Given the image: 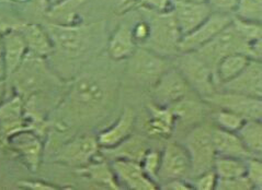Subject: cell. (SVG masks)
<instances>
[{"instance_id": "2", "label": "cell", "mask_w": 262, "mask_h": 190, "mask_svg": "<svg viewBox=\"0 0 262 190\" xmlns=\"http://www.w3.org/2000/svg\"><path fill=\"white\" fill-rule=\"evenodd\" d=\"M45 59L28 52L18 69L7 79L9 89L23 101L32 95L49 93L63 86V81L50 69Z\"/></svg>"}, {"instance_id": "5", "label": "cell", "mask_w": 262, "mask_h": 190, "mask_svg": "<svg viewBox=\"0 0 262 190\" xmlns=\"http://www.w3.org/2000/svg\"><path fill=\"white\" fill-rule=\"evenodd\" d=\"M187 149L191 161V175L196 177L207 171L213 170L216 158L213 141L212 128L206 125H196L186 135L183 143Z\"/></svg>"}, {"instance_id": "38", "label": "cell", "mask_w": 262, "mask_h": 190, "mask_svg": "<svg viewBox=\"0 0 262 190\" xmlns=\"http://www.w3.org/2000/svg\"><path fill=\"white\" fill-rule=\"evenodd\" d=\"M216 174H215L214 170H210L194 177L193 181H192V186L196 190H214L215 186H216Z\"/></svg>"}, {"instance_id": "43", "label": "cell", "mask_w": 262, "mask_h": 190, "mask_svg": "<svg viewBox=\"0 0 262 190\" xmlns=\"http://www.w3.org/2000/svg\"><path fill=\"white\" fill-rule=\"evenodd\" d=\"M8 93H9V85H8V81L6 80V78H0V104L9 96Z\"/></svg>"}, {"instance_id": "7", "label": "cell", "mask_w": 262, "mask_h": 190, "mask_svg": "<svg viewBox=\"0 0 262 190\" xmlns=\"http://www.w3.org/2000/svg\"><path fill=\"white\" fill-rule=\"evenodd\" d=\"M97 138L90 134L73 135L61 142L54 151V161L74 169L89 164L99 154Z\"/></svg>"}, {"instance_id": "23", "label": "cell", "mask_w": 262, "mask_h": 190, "mask_svg": "<svg viewBox=\"0 0 262 190\" xmlns=\"http://www.w3.org/2000/svg\"><path fill=\"white\" fill-rule=\"evenodd\" d=\"M15 28L25 39L28 52L44 58L53 54L54 46L45 28L36 24H21Z\"/></svg>"}, {"instance_id": "10", "label": "cell", "mask_w": 262, "mask_h": 190, "mask_svg": "<svg viewBox=\"0 0 262 190\" xmlns=\"http://www.w3.org/2000/svg\"><path fill=\"white\" fill-rule=\"evenodd\" d=\"M31 172H37L44 157L43 138L31 129H23L10 135L5 142Z\"/></svg>"}, {"instance_id": "47", "label": "cell", "mask_w": 262, "mask_h": 190, "mask_svg": "<svg viewBox=\"0 0 262 190\" xmlns=\"http://www.w3.org/2000/svg\"><path fill=\"white\" fill-rule=\"evenodd\" d=\"M59 2H60V0H51V3H54V4H57Z\"/></svg>"}, {"instance_id": "8", "label": "cell", "mask_w": 262, "mask_h": 190, "mask_svg": "<svg viewBox=\"0 0 262 190\" xmlns=\"http://www.w3.org/2000/svg\"><path fill=\"white\" fill-rule=\"evenodd\" d=\"M54 51L58 50L67 57H78L87 50L90 34L87 28L75 24L52 23L46 25Z\"/></svg>"}, {"instance_id": "13", "label": "cell", "mask_w": 262, "mask_h": 190, "mask_svg": "<svg viewBox=\"0 0 262 190\" xmlns=\"http://www.w3.org/2000/svg\"><path fill=\"white\" fill-rule=\"evenodd\" d=\"M190 175L191 161L187 149L181 143L168 142L161 152L158 185L176 178L187 179Z\"/></svg>"}, {"instance_id": "3", "label": "cell", "mask_w": 262, "mask_h": 190, "mask_svg": "<svg viewBox=\"0 0 262 190\" xmlns=\"http://www.w3.org/2000/svg\"><path fill=\"white\" fill-rule=\"evenodd\" d=\"M146 10V9H145ZM148 12L149 37L142 47L147 48L161 56H176L182 37L172 11Z\"/></svg>"}, {"instance_id": "35", "label": "cell", "mask_w": 262, "mask_h": 190, "mask_svg": "<svg viewBox=\"0 0 262 190\" xmlns=\"http://www.w3.org/2000/svg\"><path fill=\"white\" fill-rule=\"evenodd\" d=\"M160 158L161 153L155 150H148L147 153L145 154L143 157L141 165L145 174L147 176L158 184V172H159V166H160Z\"/></svg>"}, {"instance_id": "46", "label": "cell", "mask_w": 262, "mask_h": 190, "mask_svg": "<svg viewBox=\"0 0 262 190\" xmlns=\"http://www.w3.org/2000/svg\"><path fill=\"white\" fill-rule=\"evenodd\" d=\"M0 55H2V32H0Z\"/></svg>"}, {"instance_id": "25", "label": "cell", "mask_w": 262, "mask_h": 190, "mask_svg": "<svg viewBox=\"0 0 262 190\" xmlns=\"http://www.w3.org/2000/svg\"><path fill=\"white\" fill-rule=\"evenodd\" d=\"M136 47L137 45L133 39L132 28L126 23H121L110 37L107 52L113 60L120 62L132 56Z\"/></svg>"}, {"instance_id": "32", "label": "cell", "mask_w": 262, "mask_h": 190, "mask_svg": "<svg viewBox=\"0 0 262 190\" xmlns=\"http://www.w3.org/2000/svg\"><path fill=\"white\" fill-rule=\"evenodd\" d=\"M234 11L238 19L261 23L262 0H237Z\"/></svg>"}, {"instance_id": "28", "label": "cell", "mask_w": 262, "mask_h": 190, "mask_svg": "<svg viewBox=\"0 0 262 190\" xmlns=\"http://www.w3.org/2000/svg\"><path fill=\"white\" fill-rule=\"evenodd\" d=\"M244 146L253 156L261 157L262 152V121L261 120H245L239 130L236 132Z\"/></svg>"}, {"instance_id": "1", "label": "cell", "mask_w": 262, "mask_h": 190, "mask_svg": "<svg viewBox=\"0 0 262 190\" xmlns=\"http://www.w3.org/2000/svg\"><path fill=\"white\" fill-rule=\"evenodd\" d=\"M111 89L104 79L95 74H81L71 83L59 105L56 121L72 129L77 121L98 116L109 104Z\"/></svg>"}, {"instance_id": "37", "label": "cell", "mask_w": 262, "mask_h": 190, "mask_svg": "<svg viewBox=\"0 0 262 190\" xmlns=\"http://www.w3.org/2000/svg\"><path fill=\"white\" fill-rule=\"evenodd\" d=\"M86 3V0H60L52 8V14L55 17L73 16L75 9Z\"/></svg>"}, {"instance_id": "39", "label": "cell", "mask_w": 262, "mask_h": 190, "mask_svg": "<svg viewBox=\"0 0 262 190\" xmlns=\"http://www.w3.org/2000/svg\"><path fill=\"white\" fill-rule=\"evenodd\" d=\"M143 8L152 12H167L171 10L172 0H141Z\"/></svg>"}, {"instance_id": "22", "label": "cell", "mask_w": 262, "mask_h": 190, "mask_svg": "<svg viewBox=\"0 0 262 190\" xmlns=\"http://www.w3.org/2000/svg\"><path fill=\"white\" fill-rule=\"evenodd\" d=\"M212 141L217 156H228L247 159L253 155L244 146L241 138L236 132L223 130V129L212 127Z\"/></svg>"}, {"instance_id": "15", "label": "cell", "mask_w": 262, "mask_h": 190, "mask_svg": "<svg viewBox=\"0 0 262 190\" xmlns=\"http://www.w3.org/2000/svg\"><path fill=\"white\" fill-rule=\"evenodd\" d=\"M221 91L262 98V63L251 59L247 67L232 80L222 83Z\"/></svg>"}, {"instance_id": "27", "label": "cell", "mask_w": 262, "mask_h": 190, "mask_svg": "<svg viewBox=\"0 0 262 190\" xmlns=\"http://www.w3.org/2000/svg\"><path fill=\"white\" fill-rule=\"evenodd\" d=\"M250 60V57L244 54H229L223 57L214 69L215 85L219 87L222 83L234 79L247 67Z\"/></svg>"}, {"instance_id": "26", "label": "cell", "mask_w": 262, "mask_h": 190, "mask_svg": "<svg viewBox=\"0 0 262 190\" xmlns=\"http://www.w3.org/2000/svg\"><path fill=\"white\" fill-rule=\"evenodd\" d=\"M99 155V154H98ZM98 155L86 166L77 169L76 172L89 177L96 184L106 187L109 189H121V186L114 176L111 164L107 163L104 156L98 157Z\"/></svg>"}, {"instance_id": "6", "label": "cell", "mask_w": 262, "mask_h": 190, "mask_svg": "<svg viewBox=\"0 0 262 190\" xmlns=\"http://www.w3.org/2000/svg\"><path fill=\"white\" fill-rule=\"evenodd\" d=\"M174 67L183 75L190 88L194 90L203 100L216 92L212 70L195 51L177 54Z\"/></svg>"}, {"instance_id": "29", "label": "cell", "mask_w": 262, "mask_h": 190, "mask_svg": "<svg viewBox=\"0 0 262 190\" xmlns=\"http://www.w3.org/2000/svg\"><path fill=\"white\" fill-rule=\"evenodd\" d=\"M213 170L217 178H234L246 175V159L228 156H216Z\"/></svg>"}, {"instance_id": "30", "label": "cell", "mask_w": 262, "mask_h": 190, "mask_svg": "<svg viewBox=\"0 0 262 190\" xmlns=\"http://www.w3.org/2000/svg\"><path fill=\"white\" fill-rule=\"evenodd\" d=\"M169 107L172 111L176 123L178 120H182L184 123H196L204 115L203 106L198 104L195 101L187 100V97Z\"/></svg>"}, {"instance_id": "14", "label": "cell", "mask_w": 262, "mask_h": 190, "mask_svg": "<svg viewBox=\"0 0 262 190\" xmlns=\"http://www.w3.org/2000/svg\"><path fill=\"white\" fill-rule=\"evenodd\" d=\"M171 11L180 32L186 35L204 22L213 12L207 2L172 0Z\"/></svg>"}, {"instance_id": "19", "label": "cell", "mask_w": 262, "mask_h": 190, "mask_svg": "<svg viewBox=\"0 0 262 190\" xmlns=\"http://www.w3.org/2000/svg\"><path fill=\"white\" fill-rule=\"evenodd\" d=\"M0 32H2V57L7 80L23 62L28 54V47L25 39L15 26L7 28Z\"/></svg>"}, {"instance_id": "12", "label": "cell", "mask_w": 262, "mask_h": 190, "mask_svg": "<svg viewBox=\"0 0 262 190\" xmlns=\"http://www.w3.org/2000/svg\"><path fill=\"white\" fill-rule=\"evenodd\" d=\"M203 101L209 105L217 106L219 108L233 112L246 120H262V98L260 97L216 91Z\"/></svg>"}, {"instance_id": "24", "label": "cell", "mask_w": 262, "mask_h": 190, "mask_svg": "<svg viewBox=\"0 0 262 190\" xmlns=\"http://www.w3.org/2000/svg\"><path fill=\"white\" fill-rule=\"evenodd\" d=\"M148 150L149 144L147 139L144 138L143 135L130 134L128 138L122 141L117 147L111 149H104L102 155L104 157H110L112 159L123 158L141 163Z\"/></svg>"}, {"instance_id": "11", "label": "cell", "mask_w": 262, "mask_h": 190, "mask_svg": "<svg viewBox=\"0 0 262 190\" xmlns=\"http://www.w3.org/2000/svg\"><path fill=\"white\" fill-rule=\"evenodd\" d=\"M190 90V86L180 71L174 66L169 67L154 82V103L169 107L187 97Z\"/></svg>"}, {"instance_id": "33", "label": "cell", "mask_w": 262, "mask_h": 190, "mask_svg": "<svg viewBox=\"0 0 262 190\" xmlns=\"http://www.w3.org/2000/svg\"><path fill=\"white\" fill-rule=\"evenodd\" d=\"M213 117L215 121L214 126L230 132H237L246 120L237 114L223 108H219L217 112H215Z\"/></svg>"}, {"instance_id": "34", "label": "cell", "mask_w": 262, "mask_h": 190, "mask_svg": "<svg viewBox=\"0 0 262 190\" xmlns=\"http://www.w3.org/2000/svg\"><path fill=\"white\" fill-rule=\"evenodd\" d=\"M246 177L252 184L253 189H262V162L261 157L252 156L246 159Z\"/></svg>"}, {"instance_id": "18", "label": "cell", "mask_w": 262, "mask_h": 190, "mask_svg": "<svg viewBox=\"0 0 262 190\" xmlns=\"http://www.w3.org/2000/svg\"><path fill=\"white\" fill-rule=\"evenodd\" d=\"M27 128L25 103L19 95L13 93L0 104V140L5 144L10 135Z\"/></svg>"}, {"instance_id": "20", "label": "cell", "mask_w": 262, "mask_h": 190, "mask_svg": "<svg viewBox=\"0 0 262 190\" xmlns=\"http://www.w3.org/2000/svg\"><path fill=\"white\" fill-rule=\"evenodd\" d=\"M135 118L134 110L125 107L113 125L104 129L96 137L99 147L102 149H111L128 138L133 132Z\"/></svg>"}, {"instance_id": "36", "label": "cell", "mask_w": 262, "mask_h": 190, "mask_svg": "<svg viewBox=\"0 0 262 190\" xmlns=\"http://www.w3.org/2000/svg\"><path fill=\"white\" fill-rule=\"evenodd\" d=\"M216 190H253L249 179L245 176L234 178H217Z\"/></svg>"}, {"instance_id": "16", "label": "cell", "mask_w": 262, "mask_h": 190, "mask_svg": "<svg viewBox=\"0 0 262 190\" xmlns=\"http://www.w3.org/2000/svg\"><path fill=\"white\" fill-rule=\"evenodd\" d=\"M111 167L120 185L132 190H156L157 182L151 180L145 174L141 163L130 159H112Z\"/></svg>"}, {"instance_id": "9", "label": "cell", "mask_w": 262, "mask_h": 190, "mask_svg": "<svg viewBox=\"0 0 262 190\" xmlns=\"http://www.w3.org/2000/svg\"><path fill=\"white\" fill-rule=\"evenodd\" d=\"M232 22L233 17L230 16L229 12L213 11L209 18L195 28L193 31L182 35L178 45V54L198 50Z\"/></svg>"}, {"instance_id": "40", "label": "cell", "mask_w": 262, "mask_h": 190, "mask_svg": "<svg viewBox=\"0 0 262 190\" xmlns=\"http://www.w3.org/2000/svg\"><path fill=\"white\" fill-rule=\"evenodd\" d=\"M132 34L133 39L136 45H143L146 43L149 37V24L147 21H141L138 22L132 28Z\"/></svg>"}, {"instance_id": "44", "label": "cell", "mask_w": 262, "mask_h": 190, "mask_svg": "<svg viewBox=\"0 0 262 190\" xmlns=\"http://www.w3.org/2000/svg\"><path fill=\"white\" fill-rule=\"evenodd\" d=\"M0 78H6L5 65H4V60H3L2 55H0Z\"/></svg>"}, {"instance_id": "4", "label": "cell", "mask_w": 262, "mask_h": 190, "mask_svg": "<svg viewBox=\"0 0 262 190\" xmlns=\"http://www.w3.org/2000/svg\"><path fill=\"white\" fill-rule=\"evenodd\" d=\"M198 56L210 67L214 75V69L220 60L229 54H244L252 59L250 45L237 33L233 23L207 42L202 47L195 50Z\"/></svg>"}, {"instance_id": "42", "label": "cell", "mask_w": 262, "mask_h": 190, "mask_svg": "<svg viewBox=\"0 0 262 190\" xmlns=\"http://www.w3.org/2000/svg\"><path fill=\"white\" fill-rule=\"evenodd\" d=\"M159 186L160 189L164 190H191L193 189L192 186V182H189L187 179L184 178H176L163 182Z\"/></svg>"}, {"instance_id": "45", "label": "cell", "mask_w": 262, "mask_h": 190, "mask_svg": "<svg viewBox=\"0 0 262 190\" xmlns=\"http://www.w3.org/2000/svg\"><path fill=\"white\" fill-rule=\"evenodd\" d=\"M134 0H118V4L120 6H123V7H126V6H129L130 3H133Z\"/></svg>"}, {"instance_id": "41", "label": "cell", "mask_w": 262, "mask_h": 190, "mask_svg": "<svg viewBox=\"0 0 262 190\" xmlns=\"http://www.w3.org/2000/svg\"><path fill=\"white\" fill-rule=\"evenodd\" d=\"M18 187L30 190H57L59 187L49 184L41 180H21L18 182Z\"/></svg>"}, {"instance_id": "21", "label": "cell", "mask_w": 262, "mask_h": 190, "mask_svg": "<svg viewBox=\"0 0 262 190\" xmlns=\"http://www.w3.org/2000/svg\"><path fill=\"white\" fill-rule=\"evenodd\" d=\"M147 110L149 116L145 125L146 132L151 138L168 139L176 126V119L170 107L150 103Z\"/></svg>"}, {"instance_id": "31", "label": "cell", "mask_w": 262, "mask_h": 190, "mask_svg": "<svg viewBox=\"0 0 262 190\" xmlns=\"http://www.w3.org/2000/svg\"><path fill=\"white\" fill-rule=\"evenodd\" d=\"M233 25L237 33L242 36L250 45V50H251V45L257 42L261 41L262 36V26L260 22H253V21H247L238 18H233ZM252 55V54H251Z\"/></svg>"}, {"instance_id": "17", "label": "cell", "mask_w": 262, "mask_h": 190, "mask_svg": "<svg viewBox=\"0 0 262 190\" xmlns=\"http://www.w3.org/2000/svg\"><path fill=\"white\" fill-rule=\"evenodd\" d=\"M128 59L130 60L128 65L130 73L140 79L154 80V82L170 67L164 56L158 55L145 47H136Z\"/></svg>"}]
</instances>
